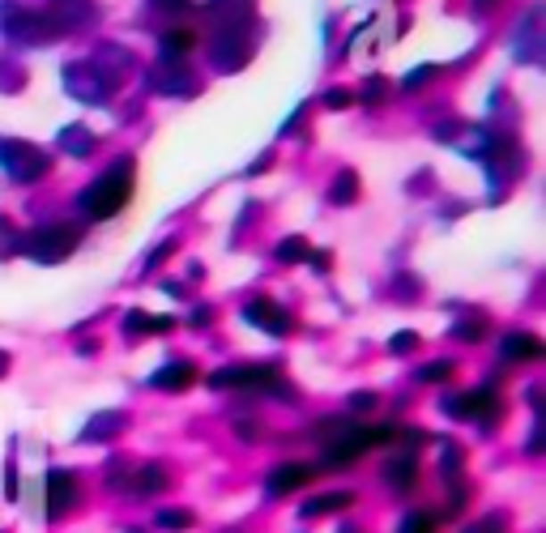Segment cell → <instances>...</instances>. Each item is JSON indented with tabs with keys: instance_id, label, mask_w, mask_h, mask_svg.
Instances as JSON below:
<instances>
[{
	"instance_id": "18",
	"label": "cell",
	"mask_w": 546,
	"mask_h": 533,
	"mask_svg": "<svg viewBox=\"0 0 546 533\" xmlns=\"http://www.w3.org/2000/svg\"><path fill=\"white\" fill-rule=\"evenodd\" d=\"M354 196H359V175H354V171H342L337 179H333L329 201H333V205H351Z\"/></svg>"
},
{
	"instance_id": "27",
	"label": "cell",
	"mask_w": 546,
	"mask_h": 533,
	"mask_svg": "<svg viewBox=\"0 0 546 533\" xmlns=\"http://www.w3.org/2000/svg\"><path fill=\"white\" fill-rule=\"evenodd\" d=\"M346 103H351L346 90H329V95H325V107H333V112H337V107H346Z\"/></svg>"
},
{
	"instance_id": "23",
	"label": "cell",
	"mask_w": 546,
	"mask_h": 533,
	"mask_svg": "<svg viewBox=\"0 0 546 533\" xmlns=\"http://www.w3.org/2000/svg\"><path fill=\"white\" fill-rule=\"evenodd\" d=\"M483 333H487V324L466 316L461 324H452V337H461V342H483Z\"/></svg>"
},
{
	"instance_id": "31",
	"label": "cell",
	"mask_w": 546,
	"mask_h": 533,
	"mask_svg": "<svg viewBox=\"0 0 546 533\" xmlns=\"http://www.w3.org/2000/svg\"><path fill=\"white\" fill-rule=\"evenodd\" d=\"M210 316H214L210 307H196V312H193V324H210Z\"/></svg>"
},
{
	"instance_id": "20",
	"label": "cell",
	"mask_w": 546,
	"mask_h": 533,
	"mask_svg": "<svg viewBox=\"0 0 546 533\" xmlns=\"http://www.w3.org/2000/svg\"><path fill=\"white\" fill-rule=\"evenodd\" d=\"M308 239H299V235H291V239H282V244H277V261H282V265H294V261H308Z\"/></svg>"
},
{
	"instance_id": "13",
	"label": "cell",
	"mask_w": 546,
	"mask_h": 533,
	"mask_svg": "<svg viewBox=\"0 0 546 533\" xmlns=\"http://www.w3.org/2000/svg\"><path fill=\"white\" fill-rule=\"evenodd\" d=\"M414 478H418V457L414 453H397V457L385 461V482H389L393 491H410Z\"/></svg>"
},
{
	"instance_id": "30",
	"label": "cell",
	"mask_w": 546,
	"mask_h": 533,
	"mask_svg": "<svg viewBox=\"0 0 546 533\" xmlns=\"http://www.w3.org/2000/svg\"><path fill=\"white\" fill-rule=\"evenodd\" d=\"M380 95H385V86H380V77H371L368 86H363V98L371 103V98H380Z\"/></svg>"
},
{
	"instance_id": "26",
	"label": "cell",
	"mask_w": 546,
	"mask_h": 533,
	"mask_svg": "<svg viewBox=\"0 0 546 533\" xmlns=\"http://www.w3.org/2000/svg\"><path fill=\"white\" fill-rule=\"evenodd\" d=\"M389 350H397V354H406V350H418V333H397L389 342Z\"/></svg>"
},
{
	"instance_id": "22",
	"label": "cell",
	"mask_w": 546,
	"mask_h": 533,
	"mask_svg": "<svg viewBox=\"0 0 546 533\" xmlns=\"http://www.w3.org/2000/svg\"><path fill=\"white\" fill-rule=\"evenodd\" d=\"M435 525H440V516L435 512H414L401 521V529L397 533H435Z\"/></svg>"
},
{
	"instance_id": "2",
	"label": "cell",
	"mask_w": 546,
	"mask_h": 533,
	"mask_svg": "<svg viewBox=\"0 0 546 533\" xmlns=\"http://www.w3.org/2000/svg\"><path fill=\"white\" fill-rule=\"evenodd\" d=\"M210 388H239V393H277L282 401H294L291 384L277 376V367H222V371H214L210 376Z\"/></svg>"
},
{
	"instance_id": "10",
	"label": "cell",
	"mask_w": 546,
	"mask_h": 533,
	"mask_svg": "<svg viewBox=\"0 0 546 533\" xmlns=\"http://www.w3.org/2000/svg\"><path fill=\"white\" fill-rule=\"evenodd\" d=\"M167 482H171V474H167L158 461H150V465L133 470V478L124 482V491H128L133 499H154L158 491H167Z\"/></svg>"
},
{
	"instance_id": "12",
	"label": "cell",
	"mask_w": 546,
	"mask_h": 533,
	"mask_svg": "<svg viewBox=\"0 0 546 533\" xmlns=\"http://www.w3.org/2000/svg\"><path fill=\"white\" fill-rule=\"evenodd\" d=\"M500 354H504L508 362H534L546 354V346L534 337V333H508L504 346H500Z\"/></svg>"
},
{
	"instance_id": "6",
	"label": "cell",
	"mask_w": 546,
	"mask_h": 533,
	"mask_svg": "<svg viewBox=\"0 0 546 533\" xmlns=\"http://www.w3.org/2000/svg\"><path fill=\"white\" fill-rule=\"evenodd\" d=\"M444 410H449L452 419L491 422L495 414H500V397H495V388H474L469 397H449L444 401Z\"/></svg>"
},
{
	"instance_id": "19",
	"label": "cell",
	"mask_w": 546,
	"mask_h": 533,
	"mask_svg": "<svg viewBox=\"0 0 546 533\" xmlns=\"http://www.w3.org/2000/svg\"><path fill=\"white\" fill-rule=\"evenodd\" d=\"M60 146H64V150H73V154L81 158V154H90V150H95V137L86 133L81 124H73V129H64V133H60Z\"/></svg>"
},
{
	"instance_id": "16",
	"label": "cell",
	"mask_w": 546,
	"mask_h": 533,
	"mask_svg": "<svg viewBox=\"0 0 546 533\" xmlns=\"http://www.w3.org/2000/svg\"><path fill=\"white\" fill-rule=\"evenodd\" d=\"M193 47H196L193 30H167V35H162V60H184Z\"/></svg>"
},
{
	"instance_id": "32",
	"label": "cell",
	"mask_w": 546,
	"mask_h": 533,
	"mask_svg": "<svg viewBox=\"0 0 546 533\" xmlns=\"http://www.w3.org/2000/svg\"><path fill=\"white\" fill-rule=\"evenodd\" d=\"M4 367H9V359H4V350H0V371H4Z\"/></svg>"
},
{
	"instance_id": "1",
	"label": "cell",
	"mask_w": 546,
	"mask_h": 533,
	"mask_svg": "<svg viewBox=\"0 0 546 533\" xmlns=\"http://www.w3.org/2000/svg\"><path fill=\"white\" fill-rule=\"evenodd\" d=\"M128 196H133V162H128V158H120L112 171H103L90 188L81 192V213H86V218H95V222L116 218V213L128 205Z\"/></svg>"
},
{
	"instance_id": "24",
	"label": "cell",
	"mask_w": 546,
	"mask_h": 533,
	"mask_svg": "<svg viewBox=\"0 0 546 533\" xmlns=\"http://www.w3.org/2000/svg\"><path fill=\"white\" fill-rule=\"evenodd\" d=\"M452 376V362L449 359H440V362H427V367H418V380H427V384H444Z\"/></svg>"
},
{
	"instance_id": "28",
	"label": "cell",
	"mask_w": 546,
	"mask_h": 533,
	"mask_svg": "<svg viewBox=\"0 0 546 533\" xmlns=\"http://www.w3.org/2000/svg\"><path fill=\"white\" fill-rule=\"evenodd\" d=\"M466 533H500V516H487L483 525H469Z\"/></svg>"
},
{
	"instance_id": "25",
	"label": "cell",
	"mask_w": 546,
	"mask_h": 533,
	"mask_svg": "<svg viewBox=\"0 0 546 533\" xmlns=\"http://www.w3.org/2000/svg\"><path fill=\"white\" fill-rule=\"evenodd\" d=\"M427 77H435V64H423V69L406 73V81H401V86H406V90H423V86H427Z\"/></svg>"
},
{
	"instance_id": "21",
	"label": "cell",
	"mask_w": 546,
	"mask_h": 533,
	"mask_svg": "<svg viewBox=\"0 0 546 533\" xmlns=\"http://www.w3.org/2000/svg\"><path fill=\"white\" fill-rule=\"evenodd\" d=\"M120 427H124V414H98L95 427H86V436L81 439H103V436H116Z\"/></svg>"
},
{
	"instance_id": "17",
	"label": "cell",
	"mask_w": 546,
	"mask_h": 533,
	"mask_svg": "<svg viewBox=\"0 0 546 533\" xmlns=\"http://www.w3.org/2000/svg\"><path fill=\"white\" fill-rule=\"evenodd\" d=\"M154 525L167 533H188L196 525V512H188V508H162Z\"/></svg>"
},
{
	"instance_id": "33",
	"label": "cell",
	"mask_w": 546,
	"mask_h": 533,
	"mask_svg": "<svg viewBox=\"0 0 546 533\" xmlns=\"http://www.w3.org/2000/svg\"><path fill=\"white\" fill-rule=\"evenodd\" d=\"M342 533H359V529H354V525H342Z\"/></svg>"
},
{
	"instance_id": "3",
	"label": "cell",
	"mask_w": 546,
	"mask_h": 533,
	"mask_svg": "<svg viewBox=\"0 0 546 533\" xmlns=\"http://www.w3.org/2000/svg\"><path fill=\"white\" fill-rule=\"evenodd\" d=\"M210 60H214L218 73L244 69V64L252 60V35H244L239 26H231V30H214V38H210Z\"/></svg>"
},
{
	"instance_id": "7",
	"label": "cell",
	"mask_w": 546,
	"mask_h": 533,
	"mask_svg": "<svg viewBox=\"0 0 546 533\" xmlns=\"http://www.w3.org/2000/svg\"><path fill=\"white\" fill-rule=\"evenodd\" d=\"M308 482H312V465L282 461V465H273L269 478H265V496H269V499H282V496H291V491H303Z\"/></svg>"
},
{
	"instance_id": "11",
	"label": "cell",
	"mask_w": 546,
	"mask_h": 533,
	"mask_svg": "<svg viewBox=\"0 0 546 533\" xmlns=\"http://www.w3.org/2000/svg\"><path fill=\"white\" fill-rule=\"evenodd\" d=\"M150 384L162 388V393H184V388L196 384V367L193 362H167V367H158L154 376H150Z\"/></svg>"
},
{
	"instance_id": "4",
	"label": "cell",
	"mask_w": 546,
	"mask_h": 533,
	"mask_svg": "<svg viewBox=\"0 0 546 533\" xmlns=\"http://www.w3.org/2000/svg\"><path fill=\"white\" fill-rule=\"evenodd\" d=\"M73 248H78V235L69 227H39L35 235H26V244H21V252H26L30 261H43V265L64 261Z\"/></svg>"
},
{
	"instance_id": "9",
	"label": "cell",
	"mask_w": 546,
	"mask_h": 533,
	"mask_svg": "<svg viewBox=\"0 0 546 533\" xmlns=\"http://www.w3.org/2000/svg\"><path fill=\"white\" fill-rule=\"evenodd\" d=\"M244 316H248V321H252L261 333H277V337H286V333L294 329L291 312H286V307H277L273 299H252Z\"/></svg>"
},
{
	"instance_id": "14",
	"label": "cell",
	"mask_w": 546,
	"mask_h": 533,
	"mask_svg": "<svg viewBox=\"0 0 546 533\" xmlns=\"http://www.w3.org/2000/svg\"><path fill=\"white\" fill-rule=\"evenodd\" d=\"M351 504H354L351 491H329V496L303 499V504H299V516L312 521V516H325V512H342V508H351Z\"/></svg>"
},
{
	"instance_id": "29",
	"label": "cell",
	"mask_w": 546,
	"mask_h": 533,
	"mask_svg": "<svg viewBox=\"0 0 546 533\" xmlns=\"http://www.w3.org/2000/svg\"><path fill=\"white\" fill-rule=\"evenodd\" d=\"M351 405L354 410H371V405H376V393H354Z\"/></svg>"
},
{
	"instance_id": "5",
	"label": "cell",
	"mask_w": 546,
	"mask_h": 533,
	"mask_svg": "<svg viewBox=\"0 0 546 533\" xmlns=\"http://www.w3.org/2000/svg\"><path fill=\"white\" fill-rule=\"evenodd\" d=\"M0 167L13 179H35L47 171V158L35 154V146H26V141H0Z\"/></svg>"
},
{
	"instance_id": "15",
	"label": "cell",
	"mask_w": 546,
	"mask_h": 533,
	"mask_svg": "<svg viewBox=\"0 0 546 533\" xmlns=\"http://www.w3.org/2000/svg\"><path fill=\"white\" fill-rule=\"evenodd\" d=\"M171 316H150V312H128L124 316V333L133 337V333H167L171 329Z\"/></svg>"
},
{
	"instance_id": "8",
	"label": "cell",
	"mask_w": 546,
	"mask_h": 533,
	"mask_svg": "<svg viewBox=\"0 0 546 533\" xmlns=\"http://www.w3.org/2000/svg\"><path fill=\"white\" fill-rule=\"evenodd\" d=\"M73 504H78V474H69V470H52V474H47V516L60 521Z\"/></svg>"
}]
</instances>
